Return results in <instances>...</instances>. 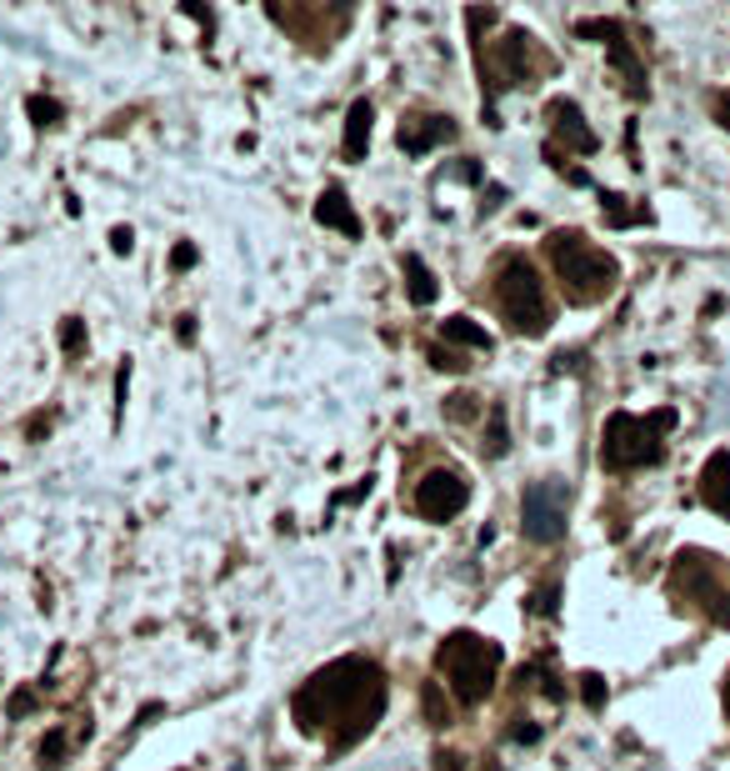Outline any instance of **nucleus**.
<instances>
[{"mask_svg":"<svg viewBox=\"0 0 730 771\" xmlns=\"http://www.w3.org/2000/svg\"><path fill=\"white\" fill-rule=\"evenodd\" d=\"M291 712H295V722H301V732L326 736L330 747H351V741H361V736L376 726V716L386 712L380 666L361 662V656L330 662L326 671H316L306 687L295 691Z\"/></svg>","mask_w":730,"mask_h":771,"instance_id":"f257e3e1","label":"nucleus"},{"mask_svg":"<svg viewBox=\"0 0 730 771\" xmlns=\"http://www.w3.org/2000/svg\"><path fill=\"white\" fill-rule=\"evenodd\" d=\"M675 427V411H656V416H631L615 411L601 431V466L605 471H636V466H656L666 456L660 436Z\"/></svg>","mask_w":730,"mask_h":771,"instance_id":"f03ea898","label":"nucleus"},{"mask_svg":"<svg viewBox=\"0 0 730 771\" xmlns=\"http://www.w3.org/2000/svg\"><path fill=\"white\" fill-rule=\"evenodd\" d=\"M436 662L460 706H481L495 687V671H501V646L485 636H471V631H456V636H446Z\"/></svg>","mask_w":730,"mask_h":771,"instance_id":"7ed1b4c3","label":"nucleus"},{"mask_svg":"<svg viewBox=\"0 0 730 771\" xmlns=\"http://www.w3.org/2000/svg\"><path fill=\"white\" fill-rule=\"evenodd\" d=\"M495 306L510 320V331H520V336H541L545 326H551L545 285L526 256H506V261H501V271H495Z\"/></svg>","mask_w":730,"mask_h":771,"instance_id":"20e7f679","label":"nucleus"},{"mask_svg":"<svg viewBox=\"0 0 730 771\" xmlns=\"http://www.w3.org/2000/svg\"><path fill=\"white\" fill-rule=\"evenodd\" d=\"M551 261H555V271H561V281H566L570 301H596L615 285V261L605 250L590 246L586 236H576V231H555Z\"/></svg>","mask_w":730,"mask_h":771,"instance_id":"39448f33","label":"nucleus"},{"mask_svg":"<svg viewBox=\"0 0 730 771\" xmlns=\"http://www.w3.org/2000/svg\"><path fill=\"white\" fill-rule=\"evenodd\" d=\"M675 586H681L695 606H706V617L716 621V627H730V571L720 566V561L700 557V551L681 557L675 561Z\"/></svg>","mask_w":730,"mask_h":771,"instance_id":"423d86ee","label":"nucleus"},{"mask_svg":"<svg viewBox=\"0 0 730 771\" xmlns=\"http://www.w3.org/2000/svg\"><path fill=\"white\" fill-rule=\"evenodd\" d=\"M566 506H570L566 481H535L526 491V501H520V531L541 546L561 541L566 536Z\"/></svg>","mask_w":730,"mask_h":771,"instance_id":"0eeeda50","label":"nucleus"},{"mask_svg":"<svg viewBox=\"0 0 730 771\" xmlns=\"http://www.w3.org/2000/svg\"><path fill=\"white\" fill-rule=\"evenodd\" d=\"M466 501H471V487H466L460 471H431L415 487V511L425 522H450L456 511H466Z\"/></svg>","mask_w":730,"mask_h":771,"instance_id":"6e6552de","label":"nucleus"},{"mask_svg":"<svg viewBox=\"0 0 730 771\" xmlns=\"http://www.w3.org/2000/svg\"><path fill=\"white\" fill-rule=\"evenodd\" d=\"M545 116H551V126H555V136H561V141L570 145V151H580V155H590L596 151V131H590L586 126V116H580V106L576 101H551V110H545Z\"/></svg>","mask_w":730,"mask_h":771,"instance_id":"1a4fd4ad","label":"nucleus"},{"mask_svg":"<svg viewBox=\"0 0 730 771\" xmlns=\"http://www.w3.org/2000/svg\"><path fill=\"white\" fill-rule=\"evenodd\" d=\"M450 136H456V126H450V120H440V116H411V120H401V151L405 155H425L431 145L450 141Z\"/></svg>","mask_w":730,"mask_h":771,"instance_id":"9d476101","label":"nucleus"},{"mask_svg":"<svg viewBox=\"0 0 730 771\" xmlns=\"http://www.w3.org/2000/svg\"><path fill=\"white\" fill-rule=\"evenodd\" d=\"M700 501L730 522V456L726 452H710L706 471H700Z\"/></svg>","mask_w":730,"mask_h":771,"instance_id":"9b49d317","label":"nucleus"},{"mask_svg":"<svg viewBox=\"0 0 730 771\" xmlns=\"http://www.w3.org/2000/svg\"><path fill=\"white\" fill-rule=\"evenodd\" d=\"M316 221H320V226L345 231V236H361V221H355V211H351V201H345L341 186H330L326 196L316 201Z\"/></svg>","mask_w":730,"mask_h":771,"instance_id":"f8f14e48","label":"nucleus"},{"mask_svg":"<svg viewBox=\"0 0 730 771\" xmlns=\"http://www.w3.org/2000/svg\"><path fill=\"white\" fill-rule=\"evenodd\" d=\"M365 145H370V101H355L351 110H345V155H365Z\"/></svg>","mask_w":730,"mask_h":771,"instance_id":"ddd939ff","label":"nucleus"},{"mask_svg":"<svg viewBox=\"0 0 730 771\" xmlns=\"http://www.w3.org/2000/svg\"><path fill=\"white\" fill-rule=\"evenodd\" d=\"M405 276H411V301L415 306H431V301H436V276H431V266L421 261V256H405Z\"/></svg>","mask_w":730,"mask_h":771,"instance_id":"4468645a","label":"nucleus"},{"mask_svg":"<svg viewBox=\"0 0 730 771\" xmlns=\"http://www.w3.org/2000/svg\"><path fill=\"white\" fill-rule=\"evenodd\" d=\"M440 331H446V341H460V346H475V351H491V336L481 331V326H475L471 316H450L446 326H440Z\"/></svg>","mask_w":730,"mask_h":771,"instance_id":"2eb2a0df","label":"nucleus"},{"mask_svg":"<svg viewBox=\"0 0 730 771\" xmlns=\"http://www.w3.org/2000/svg\"><path fill=\"white\" fill-rule=\"evenodd\" d=\"M481 452L485 456H506L510 452V431H506V411H501V406H491V431H485Z\"/></svg>","mask_w":730,"mask_h":771,"instance_id":"dca6fc26","label":"nucleus"},{"mask_svg":"<svg viewBox=\"0 0 730 771\" xmlns=\"http://www.w3.org/2000/svg\"><path fill=\"white\" fill-rule=\"evenodd\" d=\"M31 116H36V126H56L60 106H56V101H46V95H31Z\"/></svg>","mask_w":730,"mask_h":771,"instance_id":"f3484780","label":"nucleus"},{"mask_svg":"<svg viewBox=\"0 0 730 771\" xmlns=\"http://www.w3.org/2000/svg\"><path fill=\"white\" fill-rule=\"evenodd\" d=\"M60 751H66V732H50L40 741V767H60Z\"/></svg>","mask_w":730,"mask_h":771,"instance_id":"a211bd4d","label":"nucleus"},{"mask_svg":"<svg viewBox=\"0 0 730 771\" xmlns=\"http://www.w3.org/2000/svg\"><path fill=\"white\" fill-rule=\"evenodd\" d=\"M81 341H85V320H66V326H60V346H66V351H81Z\"/></svg>","mask_w":730,"mask_h":771,"instance_id":"6ab92c4d","label":"nucleus"},{"mask_svg":"<svg viewBox=\"0 0 730 771\" xmlns=\"http://www.w3.org/2000/svg\"><path fill=\"white\" fill-rule=\"evenodd\" d=\"M580 691H586V706H601V701H605V681L601 677H580Z\"/></svg>","mask_w":730,"mask_h":771,"instance_id":"aec40b11","label":"nucleus"},{"mask_svg":"<svg viewBox=\"0 0 730 771\" xmlns=\"http://www.w3.org/2000/svg\"><path fill=\"white\" fill-rule=\"evenodd\" d=\"M130 246H136V236H130V226H116V231H110V250H120V256H130Z\"/></svg>","mask_w":730,"mask_h":771,"instance_id":"412c9836","label":"nucleus"},{"mask_svg":"<svg viewBox=\"0 0 730 771\" xmlns=\"http://www.w3.org/2000/svg\"><path fill=\"white\" fill-rule=\"evenodd\" d=\"M170 261H176V271H190V266H196V246H176Z\"/></svg>","mask_w":730,"mask_h":771,"instance_id":"4be33fe9","label":"nucleus"},{"mask_svg":"<svg viewBox=\"0 0 730 771\" xmlns=\"http://www.w3.org/2000/svg\"><path fill=\"white\" fill-rule=\"evenodd\" d=\"M471 401H475V396H450V416L466 421V416H471Z\"/></svg>","mask_w":730,"mask_h":771,"instance_id":"5701e85b","label":"nucleus"},{"mask_svg":"<svg viewBox=\"0 0 730 771\" xmlns=\"http://www.w3.org/2000/svg\"><path fill=\"white\" fill-rule=\"evenodd\" d=\"M516 741H541V726H516Z\"/></svg>","mask_w":730,"mask_h":771,"instance_id":"b1692460","label":"nucleus"},{"mask_svg":"<svg viewBox=\"0 0 730 771\" xmlns=\"http://www.w3.org/2000/svg\"><path fill=\"white\" fill-rule=\"evenodd\" d=\"M726 712H730V681H726Z\"/></svg>","mask_w":730,"mask_h":771,"instance_id":"393cba45","label":"nucleus"}]
</instances>
